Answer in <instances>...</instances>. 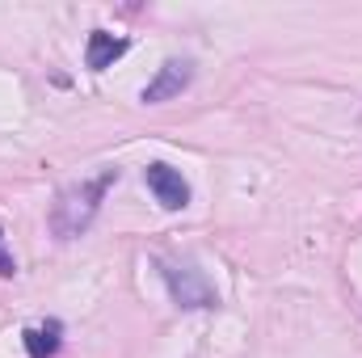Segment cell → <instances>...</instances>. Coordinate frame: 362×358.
Instances as JSON below:
<instances>
[{
	"label": "cell",
	"mask_w": 362,
	"mask_h": 358,
	"mask_svg": "<svg viewBox=\"0 0 362 358\" xmlns=\"http://www.w3.org/2000/svg\"><path fill=\"white\" fill-rule=\"evenodd\" d=\"M114 181H118V169H101L97 178L64 185L59 198H55V207H51V228H55V236H64V241L81 236L93 219H97V211H101V202H105V190H110Z\"/></svg>",
	"instance_id": "cell-1"
},
{
	"label": "cell",
	"mask_w": 362,
	"mask_h": 358,
	"mask_svg": "<svg viewBox=\"0 0 362 358\" xmlns=\"http://www.w3.org/2000/svg\"><path fill=\"white\" fill-rule=\"evenodd\" d=\"M160 270H165V282H169V295H173L177 308L198 312V308H215V304H219L215 282L206 278V270H198L189 258H181V262H160Z\"/></svg>",
	"instance_id": "cell-2"
},
{
	"label": "cell",
	"mask_w": 362,
	"mask_h": 358,
	"mask_svg": "<svg viewBox=\"0 0 362 358\" xmlns=\"http://www.w3.org/2000/svg\"><path fill=\"white\" fill-rule=\"evenodd\" d=\"M189 81H194V64H189V59H165V64L156 68V76L144 85V101H148V105L173 101V97H181V93L189 89Z\"/></svg>",
	"instance_id": "cell-3"
},
{
	"label": "cell",
	"mask_w": 362,
	"mask_h": 358,
	"mask_svg": "<svg viewBox=\"0 0 362 358\" xmlns=\"http://www.w3.org/2000/svg\"><path fill=\"white\" fill-rule=\"evenodd\" d=\"M144 181H148V190L156 194V202L165 207V211H181L185 202H189V185H185V178H181L173 165H148L144 169Z\"/></svg>",
	"instance_id": "cell-4"
},
{
	"label": "cell",
	"mask_w": 362,
	"mask_h": 358,
	"mask_svg": "<svg viewBox=\"0 0 362 358\" xmlns=\"http://www.w3.org/2000/svg\"><path fill=\"white\" fill-rule=\"evenodd\" d=\"M127 38H114L110 30H93L89 34V47H85V64H89L93 72H105V68H114L122 55H127Z\"/></svg>",
	"instance_id": "cell-5"
},
{
	"label": "cell",
	"mask_w": 362,
	"mask_h": 358,
	"mask_svg": "<svg viewBox=\"0 0 362 358\" xmlns=\"http://www.w3.org/2000/svg\"><path fill=\"white\" fill-rule=\"evenodd\" d=\"M59 321H47V325H38V329H25L21 337H25V350H30V358H55V350H59Z\"/></svg>",
	"instance_id": "cell-6"
}]
</instances>
